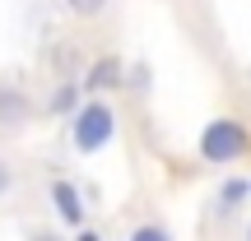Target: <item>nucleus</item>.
Listing matches in <instances>:
<instances>
[{
    "mask_svg": "<svg viewBox=\"0 0 251 241\" xmlns=\"http://www.w3.org/2000/svg\"><path fill=\"white\" fill-rule=\"evenodd\" d=\"M75 149L79 153H98L107 149L112 139H117V111H112V102L102 98H89L79 111H75V130H70Z\"/></svg>",
    "mask_w": 251,
    "mask_h": 241,
    "instance_id": "1",
    "label": "nucleus"
},
{
    "mask_svg": "<svg viewBox=\"0 0 251 241\" xmlns=\"http://www.w3.org/2000/svg\"><path fill=\"white\" fill-rule=\"evenodd\" d=\"M247 144H251V134H247L242 121L219 116V121H209L205 130H200V158L214 162V167H228V162H237L247 153Z\"/></svg>",
    "mask_w": 251,
    "mask_h": 241,
    "instance_id": "2",
    "label": "nucleus"
},
{
    "mask_svg": "<svg viewBox=\"0 0 251 241\" xmlns=\"http://www.w3.org/2000/svg\"><path fill=\"white\" fill-rule=\"evenodd\" d=\"M51 209L65 227H84V195L75 181H51Z\"/></svg>",
    "mask_w": 251,
    "mask_h": 241,
    "instance_id": "3",
    "label": "nucleus"
},
{
    "mask_svg": "<svg viewBox=\"0 0 251 241\" xmlns=\"http://www.w3.org/2000/svg\"><path fill=\"white\" fill-rule=\"evenodd\" d=\"M117 79H121V61H117V56H102V61H98V65L89 70V88H93V93L112 88Z\"/></svg>",
    "mask_w": 251,
    "mask_h": 241,
    "instance_id": "4",
    "label": "nucleus"
},
{
    "mask_svg": "<svg viewBox=\"0 0 251 241\" xmlns=\"http://www.w3.org/2000/svg\"><path fill=\"white\" fill-rule=\"evenodd\" d=\"M247 195H251V181H224V190H219V209H224V214H233Z\"/></svg>",
    "mask_w": 251,
    "mask_h": 241,
    "instance_id": "5",
    "label": "nucleus"
},
{
    "mask_svg": "<svg viewBox=\"0 0 251 241\" xmlns=\"http://www.w3.org/2000/svg\"><path fill=\"white\" fill-rule=\"evenodd\" d=\"M24 116H28V102L19 98V93L0 88V121H24Z\"/></svg>",
    "mask_w": 251,
    "mask_h": 241,
    "instance_id": "6",
    "label": "nucleus"
},
{
    "mask_svg": "<svg viewBox=\"0 0 251 241\" xmlns=\"http://www.w3.org/2000/svg\"><path fill=\"white\" fill-rule=\"evenodd\" d=\"M75 102H79V88L75 84H61L56 98H51V111H75Z\"/></svg>",
    "mask_w": 251,
    "mask_h": 241,
    "instance_id": "7",
    "label": "nucleus"
},
{
    "mask_svg": "<svg viewBox=\"0 0 251 241\" xmlns=\"http://www.w3.org/2000/svg\"><path fill=\"white\" fill-rule=\"evenodd\" d=\"M70 5V14H79V19H93L98 9H107V0H65Z\"/></svg>",
    "mask_w": 251,
    "mask_h": 241,
    "instance_id": "8",
    "label": "nucleus"
},
{
    "mask_svg": "<svg viewBox=\"0 0 251 241\" xmlns=\"http://www.w3.org/2000/svg\"><path fill=\"white\" fill-rule=\"evenodd\" d=\"M130 241H168V232H163V227H135Z\"/></svg>",
    "mask_w": 251,
    "mask_h": 241,
    "instance_id": "9",
    "label": "nucleus"
},
{
    "mask_svg": "<svg viewBox=\"0 0 251 241\" xmlns=\"http://www.w3.org/2000/svg\"><path fill=\"white\" fill-rule=\"evenodd\" d=\"M9 186H14V176H9V167L0 162V195H9Z\"/></svg>",
    "mask_w": 251,
    "mask_h": 241,
    "instance_id": "10",
    "label": "nucleus"
},
{
    "mask_svg": "<svg viewBox=\"0 0 251 241\" xmlns=\"http://www.w3.org/2000/svg\"><path fill=\"white\" fill-rule=\"evenodd\" d=\"M247 232H251V223H247Z\"/></svg>",
    "mask_w": 251,
    "mask_h": 241,
    "instance_id": "11",
    "label": "nucleus"
}]
</instances>
